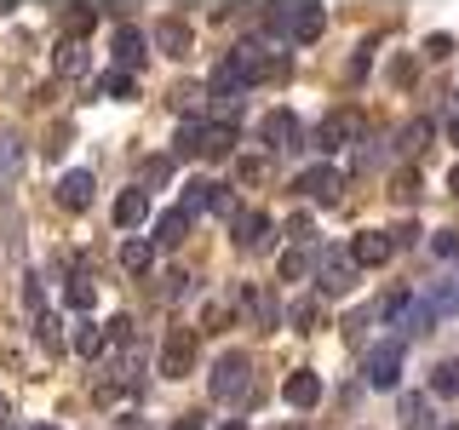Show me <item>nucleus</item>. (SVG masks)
I'll return each instance as SVG.
<instances>
[{
	"label": "nucleus",
	"mask_w": 459,
	"mask_h": 430,
	"mask_svg": "<svg viewBox=\"0 0 459 430\" xmlns=\"http://www.w3.org/2000/svg\"><path fill=\"white\" fill-rule=\"evenodd\" d=\"M287 236L299 241V247H310V236H316V224L305 219V212H299V219H287Z\"/></svg>",
	"instance_id": "37"
},
{
	"label": "nucleus",
	"mask_w": 459,
	"mask_h": 430,
	"mask_svg": "<svg viewBox=\"0 0 459 430\" xmlns=\"http://www.w3.org/2000/svg\"><path fill=\"white\" fill-rule=\"evenodd\" d=\"M57 207H64V212H86V207H92V172H86V167H75V172L57 178Z\"/></svg>",
	"instance_id": "8"
},
{
	"label": "nucleus",
	"mask_w": 459,
	"mask_h": 430,
	"mask_svg": "<svg viewBox=\"0 0 459 430\" xmlns=\"http://www.w3.org/2000/svg\"><path fill=\"white\" fill-rule=\"evenodd\" d=\"M344 253H351V264H356V270H379V264H391V253H396V247H391V236H385V229H362V236H356Z\"/></svg>",
	"instance_id": "6"
},
{
	"label": "nucleus",
	"mask_w": 459,
	"mask_h": 430,
	"mask_svg": "<svg viewBox=\"0 0 459 430\" xmlns=\"http://www.w3.org/2000/svg\"><path fill=\"white\" fill-rule=\"evenodd\" d=\"M133 92H138V81L126 75V69H109V75H104V98H115V104H126Z\"/></svg>",
	"instance_id": "27"
},
{
	"label": "nucleus",
	"mask_w": 459,
	"mask_h": 430,
	"mask_svg": "<svg viewBox=\"0 0 459 430\" xmlns=\"http://www.w3.org/2000/svg\"><path fill=\"white\" fill-rule=\"evenodd\" d=\"M184 236H190V219H184V212L172 207V212H161V219H155V236H150V247H178Z\"/></svg>",
	"instance_id": "17"
},
{
	"label": "nucleus",
	"mask_w": 459,
	"mask_h": 430,
	"mask_svg": "<svg viewBox=\"0 0 459 430\" xmlns=\"http://www.w3.org/2000/svg\"><path fill=\"white\" fill-rule=\"evenodd\" d=\"M430 253H437V258H459V229H437V236H430Z\"/></svg>",
	"instance_id": "32"
},
{
	"label": "nucleus",
	"mask_w": 459,
	"mask_h": 430,
	"mask_svg": "<svg viewBox=\"0 0 459 430\" xmlns=\"http://www.w3.org/2000/svg\"><path fill=\"white\" fill-rule=\"evenodd\" d=\"M448 138H454V143H459V121H448Z\"/></svg>",
	"instance_id": "49"
},
{
	"label": "nucleus",
	"mask_w": 459,
	"mask_h": 430,
	"mask_svg": "<svg viewBox=\"0 0 459 430\" xmlns=\"http://www.w3.org/2000/svg\"><path fill=\"white\" fill-rule=\"evenodd\" d=\"M178 155H201V121H184L178 126Z\"/></svg>",
	"instance_id": "33"
},
{
	"label": "nucleus",
	"mask_w": 459,
	"mask_h": 430,
	"mask_svg": "<svg viewBox=\"0 0 459 430\" xmlns=\"http://www.w3.org/2000/svg\"><path fill=\"white\" fill-rule=\"evenodd\" d=\"M92 396L104 401V408H115V396H121V391H115V379H98V384H92Z\"/></svg>",
	"instance_id": "45"
},
{
	"label": "nucleus",
	"mask_w": 459,
	"mask_h": 430,
	"mask_svg": "<svg viewBox=\"0 0 459 430\" xmlns=\"http://www.w3.org/2000/svg\"><path fill=\"white\" fill-rule=\"evenodd\" d=\"M448 52H454V35H430V40H425V57H437V64H442Z\"/></svg>",
	"instance_id": "41"
},
{
	"label": "nucleus",
	"mask_w": 459,
	"mask_h": 430,
	"mask_svg": "<svg viewBox=\"0 0 459 430\" xmlns=\"http://www.w3.org/2000/svg\"><path fill=\"white\" fill-rule=\"evenodd\" d=\"M0 419H6V396H0Z\"/></svg>",
	"instance_id": "51"
},
{
	"label": "nucleus",
	"mask_w": 459,
	"mask_h": 430,
	"mask_svg": "<svg viewBox=\"0 0 459 430\" xmlns=\"http://www.w3.org/2000/svg\"><path fill=\"white\" fill-rule=\"evenodd\" d=\"M437 430H459V419H448V425H437Z\"/></svg>",
	"instance_id": "50"
},
{
	"label": "nucleus",
	"mask_w": 459,
	"mask_h": 430,
	"mask_svg": "<svg viewBox=\"0 0 459 430\" xmlns=\"http://www.w3.org/2000/svg\"><path fill=\"white\" fill-rule=\"evenodd\" d=\"M293 190L305 195V201H316V207H333L339 190H344V172H339V167H305V172L293 178Z\"/></svg>",
	"instance_id": "2"
},
{
	"label": "nucleus",
	"mask_w": 459,
	"mask_h": 430,
	"mask_svg": "<svg viewBox=\"0 0 459 430\" xmlns=\"http://www.w3.org/2000/svg\"><path fill=\"white\" fill-rule=\"evenodd\" d=\"M18 161H23V138L18 133H0V178H12Z\"/></svg>",
	"instance_id": "26"
},
{
	"label": "nucleus",
	"mask_w": 459,
	"mask_h": 430,
	"mask_svg": "<svg viewBox=\"0 0 459 430\" xmlns=\"http://www.w3.org/2000/svg\"><path fill=\"white\" fill-rule=\"evenodd\" d=\"M109 52H115V69H126V75H133V69L143 64V35L133 23H115V35H109Z\"/></svg>",
	"instance_id": "12"
},
{
	"label": "nucleus",
	"mask_w": 459,
	"mask_h": 430,
	"mask_svg": "<svg viewBox=\"0 0 459 430\" xmlns=\"http://www.w3.org/2000/svg\"><path fill=\"white\" fill-rule=\"evenodd\" d=\"M362 373H368L373 391H396V384H402V344H396V339H391V344H373L368 362H362Z\"/></svg>",
	"instance_id": "4"
},
{
	"label": "nucleus",
	"mask_w": 459,
	"mask_h": 430,
	"mask_svg": "<svg viewBox=\"0 0 459 430\" xmlns=\"http://www.w3.org/2000/svg\"><path fill=\"white\" fill-rule=\"evenodd\" d=\"M64 298H69L75 310H92V287H86V281H69V287H64Z\"/></svg>",
	"instance_id": "38"
},
{
	"label": "nucleus",
	"mask_w": 459,
	"mask_h": 430,
	"mask_svg": "<svg viewBox=\"0 0 459 430\" xmlns=\"http://www.w3.org/2000/svg\"><path fill=\"white\" fill-rule=\"evenodd\" d=\"M98 344H104L98 327H75V356H98Z\"/></svg>",
	"instance_id": "35"
},
{
	"label": "nucleus",
	"mask_w": 459,
	"mask_h": 430,
	"mask_svg": "<svg viewBox=\"0 0 459 430\" xmlns=\"http://www.w3.org/2000/svg\"><path fill=\"white\" fill-rule=\"evenodd\" d=\"M247 384H253V362L241 350H224L219 362H212V396H219V401L247 396Z\"/></svg>",
	"instance_id": "1"
},
{
	"label": "nucleus",
	"mask_w": 459,
	"mask_h": 430,
	"mask_svg": "<svg viewBox=\"0 0 459 430\" xmlns=\"http://www.w3.org/2000/svg\"><path fill=\"white\" fill-rule=\"evenodd\" d=\"M57 75H86V47L81 40H64V47H57Z\"/></svg>",
	"instance_id": "24"
},
{
	"label": "nucleus",
	"mask_w": 459,
	"mask_h": 430,
	"mask_svg": "<svg viewBox=\"0 0 459 430\" xmlns=\"http://www.w3.org/2000/svg\"><path fill=\"white\" fill-rule=\"evenodd\" d=\"M391 195H402V201H413V195H420V172H402V178L391 184Z\"/></svg>",
	"instance_id": "40"
},
{
	"label": "nucleus",
	"mask_w": 459,
	"mask_h": 430,
	"mask_svg": "<svg viewBox=\"0 0 459 430\" xmlns=\"http://www.w3.org/2000/svg\"><path fill=\"white\" fill-rule=\"evenodd\" d=\"M172 172H178V167H172V155H150V161H143V195L161 190V184H172Z\"/></svg>",
	"instance_id": "23"
},
{
	"label": "nucleus",
	"mask_w": 459,
	"mask_h": 430,
	"mask_svg": "<svg viewBox=\"0 0 459 430\" xmlns=\"http://www.w3.org/2000/svg\"><path fill=\"white\" fill-rule=\"evenodd\" d=\"M322 29H327V12H322V6H287V40L310 47Z\"/></svg>",
	"instance_id": "11"
},
{
	"label": "nucleus",
	"mask_w": 459,
	"mask_h": 430,
	"mask_svg": "<svg viewBox=\"0 0 459 430\" xmlns=\"http://www.w3.org/2000/svg\"><path fill=\"white\" fill-rule=\"evenodd\" d=\"M230 150H236V126H230V121H201V155L224 161Z\"/></svg>",
	"instance_id": "16"
},
{
	"label": "nucleus",
	"mask_w": 459,
	"mask_h": 430,
	"mask_svg": "<svg viewBox=\"0 0 459 430\" xmlns=\"http://www.w3.org/2000/svg\"><path fill=\"white\" fill-rule=\"evenodd\" d=\"M430 133H437V126H430V121H425V115H420V121H408V126H402V138H396V150H402V155H408V161H413V155H420V150H425V143H430Z\"/></svg>",
	"instance_id": "21"
},
{
	"label": "nucleus",
	"mask_w": 459,
	"mask_h": 430,
	"mask_svg": "<svg viewBox=\"0 0 459 430\" xmlns=\"http://www.w3.org/2000/svg\"><path fill=\"white\" fill-rule=\"evenodd\" d=\"M305 270H310V253L305 247H293L281 258V281H305Z\"/></svg>",
	"instance_id": "30"
},
{
	"label": "nucleus",
	"mask_w": 459,
	"mask_h": 430,
	"mask_svg": "<svg viewBox=\"0 0 459 430\" xmlns=\"http://www.w3.org/2000/svg\"><path fill=\"white\" fill-rule=\"evenodd\" d=\"M172 104H178L184 115H190V109L201 104V86H178V92H172Z\"/></svg>",
	"instance_id": "43"
},
{
	"label": "nucleus",
	"mask_w": 459,
	"mask_h": 430,
	"mask_svg": "<svg viewBox=\"0 0 459 430\" xmlns=\"http://www.w3.org/2000/svg\"><path fill=\"white\" fill-rule=\"evenodd\" d=\"M241 305H247L258 333H270V327L281 322V305H276V293H270V287H247V293H241Z\"/></svg>",
	"instance_id": "13"
},
{
	"label": "nucleus",
	"mask_w": 459,
	"mask_h": 430,
	"mask_svg": "<svg viewBox=\"0 0 459 430\" xmlns=\"http://www.w3.org/2000/svg\"><path fill=\"white\" fill-rule=\"evenodd\" d=\"M23 310H29V315L47 310V298H40V281H35V276H23Z\"/></svg>",
	"instance_id": "36"
},
{
	"label": "nucleus",
	"mask_w": 459,
	"mask_h": 430,
	"mask_svg": "<svg viewBox=\"0 0 459 430\" xmlns=\"http://www.w3.org/2000/svg\"><path fill=\"white\" fill-rule=\"evenodd\" d=\"M109 219H115V229H138L143 219H150V195H143V190H121Z\"/></svg>",
	"instance_id": "14"
},
{
	"label": "nucleus",
	"mask_w": 459,
	"mask_h": 430,
	"mask_svg": "<svg viewBox=\"0 0 459 430\" xmlns=\"http://www.w3.org/2000/svg\"><path fill=\"white\" fill-rule=\"evenodd\" d=\"M207 201H212V184H184V219H195V212H207Z\"/></svg>",
	"instance_id": "28"
},
{
	"label": "nucleus",
	"mask_w": 459,
	"mask_h": 430,
	"mask_svg": "<svg viewBox=\"0 0 459 430\" xmlns=\"http://www.w3.org/2000/svg\"><path fill=\"white\" fill-rule=\"evenodd\" d=\"M190 293V270H167V281H161V298H184Z\"/></svg>",
	"instance_id": "34"
},
{
	"label": "nucleus",
	"mask_w": 459,
	"mask_h": 430,
	"mask_svg": "<svg viewBox=\"0 0 459 430\" xmlns=\"http://www.w3.org/2000/svg\"><path fill=\"white\" fill-rule=\"evenodd\" d=\"M35 430H52V425H35Z\"/></svg>",
	"instance_id": "52"
},
{
	"label": "nucleus",
	"mask_w": 459,
	"mask_h": 430,
	"mask_svg": "<svg viewBox=\"0 0 459 430\" xmlns=\"http://www.w3.org/2000/svg\"><path fill=\"white\" fill-rule=\"evenodd\" d=\"M391 81L396 86H413V57H396V64H391Z\"/></svg>",
	"instance_id": "44"
},
{
	"label": "nucleus",
	"mask_w": 459,
	"mask_h": 430,
	"mask_svg": "<svg viewBox=\"0 0 459 430\" xmlns=\"http://www.w3.org/2000/svg\"><path fill=\"white\" fill-rule=\"evenodd\" d=\"M64 29H69V40H86L98 29V12L92 6H75V12H64Z\"/></svg>",
	"instance_id": "25"
},
{
	"label": "nucleus",
	"mask_w": 459,
	"mask_h": 430,
	"mask_svg": "<svg viewBox=\"0 0 459 430\" xmlns=\"http://www.w3.org/2000/svg\"><path fill=\"white\" fill-rule=\"evenodd\" d=\"M430 396H459V356L430 367Z\"/></svg>",
	"instance_id": "22"
},
{
	"label": "nucleus",
	"mask_w": 459,
	"mask_h": 430,
	"mask_svg": "<svg viewBox=\"0 0 459 430\" xmlns=\"http://www.w3.org/2000/svg\"><path fill=\"white\" fill-rule=\"evenodd\" d=\"M219 430H247V425H241V419H230V425H219Z\"/></svg>",
	"instance_id": "48"
},
{
	"label": "nucleus",
	"mask_w": 459,
	"mask_h": 430,
	"mask_svg": "<svg viewBox=\"0 0 459 430\" xmlns=\"http://www.w3.org/2000/svg\"><path fill=\"white\" fill-rule=\"evenodd\" d=\"M207 212H212V219H236L241 207H236V195H230L224 184H212V201H207Z\"/></svg>",
	"instance_id": "29"
},
{
	"label": "nucleus",
	"mask_w": 459,
	"mask_h": 430,
	"mask_svg": "<svg viewBox=\"0 0 459 430\" xmlns=\"http://www.w3.org/2000/svg\"><path fill=\"white\" fill-rule=\"evenodd\" d=\"M155 264V247L143 236H133V241H121V270H133V276H143V270Z\"/></svg>",
	"instance_id": "19"
},
{
	"label": "nucleus",
	"mask_w": 459,
	"mask_h": 430,
	"mask_svg": "<svg viewBox=\"0 0 459 430\" xmlns=\"http://www.w3.org/2000/svg\"><path fill=\"white\" fill-rule=\"evenodd\" d=\"M155 47H161L167 57H190V47H195L190 23H184V18H161V29H155Z\"/></svg>",
	"instance_id": "15"
},
{
	"label": "nucleus",
	"mask_w": 459,
	"mask_h": 430,
	"mask_svg": "<svg viewBox=\"0 0 459 430\" xmlns=\"http://www.w3.org/2000/svg\"><path fill=\"white\" fill-rule=\"evenodd\" d=\"M35 339H40V350L64 356V322H57L52 310H40V315H35Z\"/></svg>",
	"instance_id": "20"
},
{
	"label": "nucleus",
	"mask_w": 459,
	"mask_h": 430,
	"mask_svg": "<svg viewBox=\"0 0 459 430\" xmlns=\"http://www.w3.org/2000/svg\"><path fill=\"white\" fill-rule=\"evenodd\" d=\"M448 190H454V195H459V167H454V172H448Z\"/></svg>",
	"instance_id": "47"
},
{
	"label": "nucleus",
	"mask_w": 459,
	"mask_h": 430,
	"mask_svg": "<svg viewBox=\"0 0 459 430\" xmlns=\"http://www.w3.org/2000/svg\"><path fill=\"white\" fill-rule=\"evenodd\" d=\"M104 339H109V344H126V339H133V322H126V315H115V322H104Z\"/></svg>",
	"instance_id": "39"
},
{
	"label": "nucleus",
	"mask_w": 459,
	"mask_h": 430,
	"mask_svg": "<svg viewBox=\"0 0 459 430\" xmlns=\"http://www.w3.org/2000/svg\"><path fill=\"white\" fill-rule=\"evenodd\" d=\"M391 236V247H413V236H420V224H396V229H385Z\"/></svg>",
	"instance_id": "42"
},
{
	"label": "nucleus",
	"mask_w": 459,
	"mask_h": 430,
	"mask_svg": "<svg viewBox=\"0 0 459 430\" xmlns=\"http://www.w3.org/2000/svg\"><path fill=\"white\" fill-rule=\"evenodd\" d=\"M316 287H322L327 298H344L356 287V264H351V253H322V264H316Z\"/></svg>",
	"instance_id": "5"
},
{
	"label": "nucleus",
	"mask_w": 459,
	"mask_h": 430,
	"mask_svg": "<svg viewBox=\"0 0 459 430\" xmlns=\"http://www.w3.org/2000/svg\"><path fill=\"white\" fill-rule=\"evenodd\" d=\"M230 224H236V247H270V241H276V224H270L264 219V212H236V219H230Z\"/></svg>",
	"instance_id": "10"
},
{
	"label": "nucleus",
	"mask_w": 459,
	"mask_h": 430,
	"mask_svg": "<svg viewBox=\"0 0 459 430\" xmlns=\"http://www.w3.org/2000/svg\"><path fill=\"white\" fill-rule=\"evenodd\" d=\"M281 396H287V408H299V413H310L316 401H322V373H310V367H299V373H287V384H281Z\"/></svg>",
	"instance_id": "7"
},
{
	"label": "nucleus",
	"mask_w": 459,
	"mask_h": 430,
	"mask_svg": "<svg viewBox=\"0 0 459 430\" xmlns=\"http://www.w3.org/2000/svg\"><path fill=\"white\" fill-rule=\"evenodd\" d=\"M172 430H207V425H201V419H195V413H184V419H178V425H172Z\"/></svg>",
	"instance_id": "46"
},
{
	"label": "nucleus",
	"mask_w": 459,
	"mask_h": 430,
	"mask_svg": "<svg viewBox=\"0 0 459 430\" xmlns=\"http://www.w3.org/2000/svg\"><path fill=\"white\" fill-rule=\"evenodd\" d=\"M161 373L167 379H190L195 373V333L190 327H172V333L161 339Z\"/></svg>",
	"instance_id": "3"
},
{
	"label": "nucleus",
	"mask_w": 459,
	"mask_h": 430,
	"mask_svg": "<svg viewBox=\"0 0 459 430\" xmlns=\"http://www.w3.org/2000/svg\"><path fill=\"white\" fill-rule=\"evenodd\" d=\"M287 322H293V333H310L316 327V298H299V305L287 310Z\"/></svg>",
	"instance_id": "31"
},
{
	"label": "nucleus",
	"mask_w": 459,
	"mask_h": 430,
	"mask_svg": "<svg viewBox=\"0 0 459 430\" xmlns=\"http://www.w3.org/2000/svg\"><path fill=\"white\" fill-rule=\"evenodd\" d=\"M258 138H264L270 150H293V138H299V115H293V109H270L264 121H258Z\"/></svg>",
	"instance_id": "9"
},
{
	"label": "nucleus",
	"mask_w": 459,
	"mask_h": 430,
	"mask_svg": "<svg viewBox=\"0 0 459 430\" xmlns=\"http://www.w3.org/2000/svg\"><path fill=\"white\" fill-rule=\"evenodd\" d=\"M351 133H356V115H351V109H333V115L322 121V150H339Z\"/></svg>",
	"instance_id": "18"
}]
</instances>
